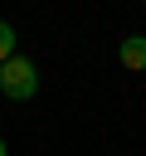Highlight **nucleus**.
Wrapping results in <instances>:
<instances>
[{"instance_id": "nucleus-1", "label": "nucleus", "mask_w": 146, "mask_h": 156, "mask_svg": "<svg viewBox=\"0 0 146 156\" xmlns=\"http://www.w3.org/2000/svg\"><path fill=\"white\" fill-rule=\"evenodd\" d=\"M0 93L10 102H29L39 93V63L24 58V54H15L10 63H0Z\"/></svg>"}, {"instance_id": "nucleus-2", "label": "nucleus", "mask_w": 146, "mask_h": 156, "mask_svg": "<svg viewBox=\"0 0 146 156\" xmlns=\"http://www.w3.org/2000/svg\"><path fill=\"white\" fill-rule=\"evenodd\" d=\"M117 58H122V68L141 73V68H146V34H127V39L117 44Z\"/></svg>"}, {"instance_id": "nucleus-3", "label": "nucleus", "mask_w": 146, "mask_h": 156, "mask_svg": "<svg viewBox=\"0 0 146 156\" xmlns=\"http://www.w3.org/2000/svg\"><path fill=\"white\" fill-rule=\"evenodd\" d=\"M10 58H15V24L0 20V63H10Z\"/></svg>"}, {"instance_id": "nucleus-4", "label": "nucleus", "mask_w": 146, "mask_h": 156, "mask_svg": "<svg viewBox=\"0 0 146 156\" xmlns=\"http://www.w3.org/2000/svg\"><path fill=\"white\" fill-rule=\"evenodd\" d=\"M0 156H10V146H5V136H0Z\"/></svg>"}]
</instances>
